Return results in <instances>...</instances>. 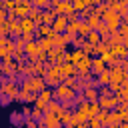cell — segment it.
Segmentation results:
<instances>
[{
  "mask_svg": "<svg viewBox=\"0 0 128 128\" xmlns=\"http://www.w3.org/2000/svg\"><path fill=\"white\" fill-rule=\"evenodd\" d=\"M64 78H66V74H64V70H62V62H52L48 68H46V74H44V82L48 84V86H58L60 82H64Z\"/></svg>",
  "mask_w": 128,
  "mask_h": 128,
  "instance_id": "1",
  "label": "cell"
},
{
  "mask_svg": "<svg viewBox=\"0 0 128 128\" xmlns=\"http://www.w3.org/2000/svg\"><path fill=\"white\" fill-rule=\"evenodd\" d=\"M44 86H46L44 76H38V74H28V76L24 78V82H22V88H26V90H30V92H36V94H38Z\"/></svg>",
  "mask_w": 128,
  "mask_h": 128,
  "instance_id": "2",
  "label": "cell"
},
{
  "mask_svg": "<svg viewBox=\"0 0 128 128\" xmlns=\"http://www.w3.org/2000/svg\"><path fill=\"white\" fill-rule=\"evenodd\" d=\"M54 96L52 98H56V100H70V98H76V90L74 88H70V86H66L64 82H60L58 86H54Z\"/></svg>",
  "mask_w": 128,
  "mask_h": 128,
  "instance_id": "3",
  "label": "cell"
},
{
  "mask_svg": "<svg viewBox=\"0 0 128 128\" xmlns=\"http://www.w3.org/2000/svg\"><path fill=\"white\" fill-rule=\"evenodd\" d=\"M52 96H54V92L50 90V88H42L40 92H38V96H36V100H34V108H38V110H44L46 112V106H48V102L52 100Z\"/></svg>",
  "mask_w": 128,
  "mask_h": 128,
  "instance_id": "4",
  "label": "cell"
},
{
  "mask_svg": "<svg viewBox=\"0 0 128 128\" xmlns=\"http://www.w3.org/2000/svg\"><path fill=\"white\" fill-rule=\"evenodd\" d=\"M102 20L108 24L110 32H112V30H118V26L122 24V16H120L116 10H106V12L102 14Z\"/></svg>",
  "mask_w": 128,
  "mask_h": 128,
  "instance_id": "5",
  "label": "cell"
},
{
  "mask_svg": "<svg viewBox=\"0 0 128 128\" xmlns=\"http://www.w3.org/2000/svg\"><path fill=\"white\" fill-rule=\"evenodd\" d=\"M40 126L58 128V126H62V122H60L58 114H52V112H44V114H42V118H40Z\"/></svg>",
  "mask_w": 128,
  "mask_h": 128,
  "instance_id": "6",
  "label": "cell"
},
{
  "mask_svg": "<svg viewBox=\"0 0 128 128\" xmlns=\"http://www.w3.org/2000/svg\"><path fill=\"white\" fill-rule=\"evenodd\" d=\"M2 92L8 94V96H12V100L18 102V84H16L12 78H6V80L2 82Z\"/></svg>",
  "mask_w": 128,
  "mask_h": 128,
  "instance_id": "7",
  "label": "cell"
},
{
  "mask_svg": "<svg viewBox=\"0 0 128 128\" xmlns=\"http://www.w3.org/2000/svg\"><path fill=\"white\" fill-rule=\"evenodd\" d=\"M118 102H120V98H118L116 94H114V96H98V104H100V108H106V110L116 108Z\"/></svg>",
  "mask_w": 128,
  "mask_h": 128,
  "instance_id": "8",
  "label": "cell"
},
{
  "mask_svg": "<svg viewBox=\"0 0 128 128\" xmlns=\"http://www.w3.org/2000/svg\"><path fill=\"white\" fill-rule=\"evenodd\" d=\"M74 66H76V74H80V72H90V68H92V56L84 54L78 62H74Z\"/></svg>",
  "mask_w": 128,
  "mask_h": 128,
  "instance_id": "9",
  "label": "cell"
},
{
  "mask_svg": "<svg viewBox=\"0 0 128 128\" xmlns=\"http://www.w3.org/2000/svg\"><path fill=\"white\" fill-rule=\"evenodd\" d=\"M34 32L38 34V38H54V36L58 34V32H54V30H52V26H50V24H38Z\"/></svg>",
  "mask_w": 128,
  "mask_h": 128,
  "instance_id": "10",
  "label": "cell"
},
{
  "mask_svg": "<svg viewBox=\"0 0 128 128\" xmlns=\"http://www.w3.org/2000/svg\"><path fill=\"white\" fill-rule=\"evenodd\" d=\"M88 122V116H84V114H80L78 110H72V114H70V122L66 124V126H84Z\"/></svg>",
  "mask_w": 128,
  "mask_h": 128,
  "instance_id": "11",
  "label": "cell"
},
{
  "mask_svg": "<svg viewBox=\"0 0 128 128\" xmlns=\"http://www.w3.org/2000/svg\"><path fill=\"white\" fill-rule=\"evenodd\" d=\"M36 96H38L36 92H30V90H26V88H20V90H18V100L24 102V104H34Z\"/></svg>",
  "mask_w": 128,
  "mask_h": 128,
  "instance_id": "12",
  "label": "cell"
},
{
  "mask_svg": "<svg viewBox=\"0 0 128 128\" xmlns=\"http://www.w3.org/2000/svg\"><path fill=\"white\" fill-rule=\"evenodd\" d=\"M20 22V28H22V34L24 32H34L36 30V22L30 18V16H24V18H18Z\"/></svg>",
  "mask_w": 128,
  "mask_h": 128,
  "instance_id": "13",
  "label": "cell"
},
{
  "mask_svg": "<svg viewBox=\"0 0 128 128\" xmlns=\"http://www.w3.org/2000/svg\"><path fill=\"white\" fill-rule=\"evenodd\" d=\"M6 22H8V28H10V36H14V38L22 36V28H20L18 18H6Z\"/></svg>",
  "mask_w": 128,
  "mask_h": 128,
  "instance_id": "14",
  "label": "cell"
},
{
  "mask_svg": "<svg viewBox=\"0 0 128 128\" xmlns=\"http://www.w3.org/2000/svg\"><path fill=\"white\" fill-rule=\"evenodd\" d=\"M66 24H68V20H66V16H62V14H58V16L54 18V22H52L50 26H52V30H54V32H64V30H66Z\"/></svg>",
  "mask_w": 128,
  "mask_h": 128,
  "instance_id": "15",
  "label": "cell"
},
{
  "mask_svg": "<svg viewBox=\"0 0 128 128\" xmlns=\"http://www.w3.org/2000/svg\"><path fill=\"white\" fill-rule=\"evenodd\" d=\"M58 16V12H56V8H44L42 10V24H52L54 22V18Z\"/></svg>",
  "mask_w": 128,
  "mask_h": 128,
  "instance_id": "16",
  "label": "cell"
},
{
  "mask_svg": "<svg viewBox=\"0 0 128 128\" xmlns=\"http://www.w3.org/2000/svg\"><path fill=\"white\" fill-rule=\"evenodd\" d=\"M124 74H126L124 68L112 66V68H110V82H122V80H124Z\"/></svg>",
  "mask_w": 128,
  "mask_h": 128,
  "instance_id": "17",
  "label": "cell"
},
{
  "mask_svg": "<svg viewBox=\"0 0 128 128\" xmlns=\"http://www.w3.org/2000/svg\"><path fill=\"white\" fill-rule=\"evenodd\" d=\"M56 12H58V14H62V16H68L70 12H74L72 2H70V0H60V2H58V6H56Z\"/></svg>",
  "mask_w": 128,
  "mask_h": 128,
  "instance_id": "18",
  "label": "cell"
},
{
  "mask_svg": "<svg viewBox=\"0 0 128 128\" xmlns=\"http://www.w3.org/2000/svg\"><path fill=\"white\" fill-rule=\"evenodd\" d=\"M110 50H112L118 58H126V56H128V46H126V44H110Z\"/></svg>",
  "mask_w": 128,
  "mask_h": 128,
  "instance_id": "19",
  "label": "cell"
},
{
  "mask_svg": "<svg viewBox=\"0 0 128 128\" xmlns=\"http://www.w3.org/2000/svg\"><path fill=\"white\" fill-rule=\"evenodd\" d=\"M82 56H84V50H82V48H76V50H72V52H66L64 62H78Z\"/></svg>",
  "mask_w": 128,
  "mask_h": 128,
  "instance_id": "20",
  "label": "cell"
},
{
  "mask_svg": "<svg viewBox=\"0 0 128 128\" xmlns=\"http://www.w3.org/2000/svg\"><path fill=\"white\" fill-rule=\"evenodd\" d=\"M96 82H98V86L110 84V68H104L102 72H98V74H96Z\"/></svg>",
  "mask_w": 128,
  "mask_h": 128,
  "instance_id": "21",
  "label": "cell"
},
{
  "mask_svg": "<svg viewBox=\"0 0 128 128\" xmlns=\"http://www.w3.org/2000/svg\"><path fill=\"white\" fill-rule=\"evenodd\" d=\"M82 96H84V100H88V102H94V100H98V88H94V86H88V88H84V90H82Z\"/></svg>",
  "mask_w": 128,
  "mask_h": 128,
  "instance_id": "22",
  "label": "cell"
},
{
  "mask_svg": "<svg viewBox=\"0 0 128 128\" xmlns=\"http://www.w3.org/2000/svg\"><path fill=\"white\" fill-rule=\"evenodd\" d=\"M104 68H106V62H104L100 56H98V58L94 56V58H92V68H90V72H92V74H98V72H102Z\"/></svg>",
  "mask_w": 128,
  "mask_h": 128,
  "instance_id": "23",
  "label": "cell"
},
{
  "mask_svg": "<svg viewBox=\"0 0 128 128\" xmlns=\"http://www.w3.org/2000/svg\"><path fill=\"white\" fill-rule=\"evenodd\" d=\"M28 16L36 22V26L38 24H42V8H38V6H32L30 8V12H28Z\"/></svg>",
  "mask_w": 128,
  "mask_h": 128,
  "instance_id": "24",
  "label": "cell"
},
{
  "mask_svg": "<svg viewBox=\"0 0 128 128\" xmlns=\"http://www.w3.org/2000/svg\"><path fill=\"white\" fill-rule=\"evenodd\" d=\"M46 112H52V114H60L62 112V102L60 100H50L48 102V106H46Z\"/></svg>",
  "mask_w": 128,
  "mask_h": 128,
  "instance_id": "25",
  "label": "cell"
},
{
  "mask_svg": "<svg viewBox=\"0 0 128 128\" xmlns=\"http://www.w3.org/2000/svg\"><path fill=\"white\" fill-rule=\"evenodd\" d=\"M66 44H68V42H66V38H64L62 32H58V34L52 38V46H54V48H66Z\"/></svg>",
  "mask_w": 128,
  "mask_h": 128,
  "instance_id": "26",
  "label": "cell"
},
{
  "mask_svg": "<svg viewBox=\"0 0 128 128\" xmlns=\"http://www.w3.org/2000/svg\"><path fill=\"white\" fill-rule=\"evenodd\" d=\"M36 42H38V50L48 52L50 48H54V46H52V38H38Z\"/></svg>",
  "mask_w": 128,
  "mask_h": 128,
  "instance_id": "27",
  "label": "cell"
},
{
  "mask_svg": "<svg viewBox=\"0 0 128 128\" xmlns=\"http://www.w3.org/2000/svg\"><path fill=\"white\" fill-rule=\"evenodd\" d=\"M24 52H26V56L36 54V52H38V42H36V40H28V42L24 44Z\"/></svg>",
  "mask_w": 128,
  "mask_h": 128,
  "instance_id": "28",
  "label": "cell"
},
{
  "mask_svg": "<svg viewBox=\"0 0 128 128\" xmlns=\"http://www.w3.org/2000/svg\"><path fill=\"white\" fill-rule=\"evenodd\" d=\"M96 32H98L102 38H108V36H110V28H108V24H106L104 20H100V24L96 26Z\"/></svg>",
  "mask_w": 128,
  "mask_h": 128,
  "instance_id": "29",
  "label": "cell"
},
{
  "mask_svg": "<svg viewBox=\"0 0 128 128\" xmlns=\"http://www.w3.org/2000/svg\"><path fill=\"white\" fill-rule=\"evenodd\" d=\"M100 58H102V60H104V62H106V64H114V62H116V58H118V56H116V54H114V52H112V50H110V48H108V50H106V52H102V54H100Z\"/></svg>",
  "mask_w": 128,
  "mask_h": 128,
  "instance_id": "30",
  "label": "cell"
},
{
  "mask_svg": "<svg viewBox=\"0 0 128 128\" xmlns=\"http://www.w3.org/2000/svg\"><path fill=\"white\" fill-rule=\"evenodd\" d=\"M100 20H102V18H100L98 14H94V12H92V14H90V16L86 18V22H88V26H90L92 30H96V26L100 24Z\"/></svg>",
  "mask_w": 128,
  "mask_h": 128,
  "instance_id": "31",
  "label": "cell"
},
{
  "mask_svg": "<svg viewBox=\"0 0 128 128\" xmlns=\"http://www.w3.org/2000/svg\"><path fill=\"white\" fill-rule=\"evenodd\" d=\"M46 68H48V62H34V74L44 76L46 74Z\"/></svg>",
  "mask_w": 128,
  "mask_h": 128,
  "instance_id": "32",
  "label": "cell"
},
{
  "mask_svg": "<svg viewBox=\"0 0 128 128\" xmlns=\"http://www.w3.org/2000/svg\"><path fill=\"white\" fill-rule=\"evenodd\" d=\"M62 70H64L66 76H74V74H76V66H74V62H62Z\"/></svg>",
  "mask_w": 128,
  "mask_h": 128,
  "instance_id": "33",
  "label": "cell"
},
{
  "mask_svg": "<svg viewBox=\"0 0 128 128\" xmlns=\"http://www.w3.org/2000/svg\"><path fill=\"white\" fill-rule=\"evenodd\" d=\"M86 40H88L90 44H98V42L102 40V36H100V34L96 32V30H90V32L86 34Z\"/></svg>",
  "mask_w": 128,
  "mask_h": 128,
  "instance_id": "34",
  "label": "cell"
},
{
  "mask_svg": "<svg viewBox=\"0 0 128 128\" xmlns=\"http://www.w3.org/2000/svg\"><path fill=\"white\" fill-rule=\"evenodd\" d=\"M100 112V104H98V100H94V102H90L88 104V118H92V116H96Z\"/></svg>",
  "mask_w": 128,
  "mask_h": 128,
  "instance_id": "35",
  "label": "cell"
},
{
  "mask_svg": "<svg viewBox=\"0 0 128 128\" xmlns=\"http://www.w3.org/2000/svg\"><path fill=\"white\" fill-rule=\"evenodd\" d=\"M90 30H92V28L88 26V22H86V20H80V24H78V34L86 38V34H88Z\"/></svg>",
  "mask_w": 128,
  "mask_h": 128,
  "instance_id": "36",
  "label": "cell"
},
{
  "mask_svg": "<svg viewBox=\"0 0 128 128\" xmlns=\"http://www.w3.org/2000/svg\"><path fill=\"white\" fill-rule=\"evenodd\" d=\"M78 24H80V20H72V22H68L64 32H70V34H78Z\"/></svg>",
  "mask_w": 128,
  "mask_h": 128,
  "instance_id": "37",
  "label": "cell"
},
{
  "mask_svg": "<svg viewBox=\"0 0 128 128\" xmlns=\"http://www.w3.org/2000/svg\"><path fill=\"white\" fill-rule=\"evenodd\" d=\"M80 48H82V50H84V54H88V56H92V54H94V44H90L88 40H86Z\"/></svg>",
  "mask_w": 128,
  "mask_h": 128,
  "instance_id": "38",
  "label": "cell"
},
{
  "mask_svg": "<svg viewBox=\"0 0 128 128\" xmlns=\"http://www.w3.org/2000/svg\"><path fill=\"white\" fill-rule=\"evenodd\" d=\"M70 2H72V8H74L76 12H80V10H84V8H86L84 0H70Z\"/></svg>",
  "mask_w": 128,
  "mask_h": 128,
  "instance_id": "39",
  "label": "cell"
},
{
  "mask_svg": "<svg viewBox=\"0 0 128 128\" xmlns=\"http://www.w3.org/2000/svg\"><path fill=\"white\" fill-rule=\"evenodd\" d=\"M0 36H10V28H8V22H0Z\"/></svg>",
  "mask_w": 128,
  "mask_h": 128,
  "instance_id": "40",
  "label": "cell"
},
{
  "mask_svg": "<svg viewBox=\"0 0 128 128\" xmlns=\"http://www.w3.org/2000/svg\"><path fill=\"white\" fill-rule=\"evenodd\" d=\"M32 6H38V8H48L50 6V0H32Z\"/></svg>",
  "mask_w": 128,
  "mask_h": 128,
  "instance_id": "41",
  "label": "cell"
},
{
  "mask_svg": "<svg viewBox=\"0 0 128 128\" xmlns=\"http://www.w3.org/2000/svg\"><path fill=\"white\" fill-rule=\"evenodd\" d=\"M108 86H110V90H112V94H118V92L122 90V82H110Z\"/></svg>",
  "mask_w": 128,
  "mask_h": 128,
  "instance_id": "42",
  "label": "cell"
},
{
  "mask_svg": "<svg viewBox=\"0 0 128 128\" xmlns=\"http://www.w3.org/2000/svg\"><path fill=\"white\" fill-rule=\"evenodd\" d=\"M88 124H90L92 128H100V126H102V122H100V118H98V116H92V118H88Z\"/></svg>",
  "mask_w": 128,
  "mask_h": 128,
  "instance_id": "43",
  "label": "cell"
},
{
  "mask_svg": "<svg viewBox=\"0 0 128 128\" xmlns=\"http://www.w3.org/2000/svg\"><path fill=\"white\" fill-rule=\"evenodd\" d=\"M0 6H2L4 10H8V12H10V10H14V8H16V2H14V0H8V2H2Z\"/></svg>",
  "mask_w": 128,
  "mask_h": 128,
  "instance_id": "44",
  "label": "cell"
},
{
  "mask_svg": "<svg viewBox=\"0 0 128 128\" xmlns=\"http://www.w3.org/2000/svg\"><path fill=\"white\" fill-rule=\"evenodd\" d=\"M42 114H44V110H38V108H34V110L30 112V116H32L34 120H40V118H42Z\"/></svg>",
  "mask_w": 128,
  "mask_h": 128,
  "instance_id": "45",
  "label": "cell"
},
{
  "mask_svg": "<svg viewBox=\"0 0 128 128\" xmlns=\"http://www.w3.org/2000/svg\"><path fill=\"white\" fill-rule=\"evenodd\" d=\"M10 122H12V124H20V122H22V116H20V114H16V112H14V114H12V116H10Z\"/></svg>",
  "mask_w": 128,
  "mask_h": 128,
  "instance_id": "46",
  "label": "cell"
},
{
  "mask_svg": "<svg viewBox=\"0 0 128 128\" xmlns=\"http://www.w3.org/2000/svg\"><path fill=\"white\" fill-rule=\"evenodd\" d=\"M22 38H24V42H28V40H34V32H24V34H22Z\"/></svg>",
  "mask_w": 128,
  "mask_h": 128,
  "instance_id": "47",
  "label": "cell"
},
{
  "mask_svg": "<svg viewBox=\"0 0 128 128\" xmlns=\"http://www.w3.org/2000/svg\"><path fill=\"white\" fill-rule=\"evenodd\" d=\"M6 18H8V10H4V8L0 6V22H4Z\"/></svg>",
  "mask_w": 128,
  "mask_h": 128,
  "instance_id": "48",
  "label": "cell"
},
{
  "mask_svg": "<svg viewBox=\"0 0 128 128\" xmlns=\"http://www.w3.org/2000/svg\"><path fill=\"white\" fill-rule=\"evenodd\" d=\"M84 4H86V6H94V4H96V0H84Z\"/></svg>",
  "mask_w": 128,
  "mask_h": 128,
  "instance_id": "49",
  "label": "cell"
},
{
  "mask_svg": "<svg viewBox=\"0 0 128 128\" xmlns=\"http://www.w3.org/2000/svg\"><path fill=\"white\" fill-rule=\"evenodd\" d=\"M122 22H124V24H128V12H126V14L122 16Z\"/></svg>",
  "mask_w": 128,
  "mask_h": 128,
  "instance_id": "50",
  "label": "cell"
},
{
  "mask_svg": "<svg viewBox=\"0 0 128 128\" xmlns=\"http://www.w3.org/2000/svg\"><path fill=\"white\" fill-rule=\"evenodd\" d=\"M2 2H8V0H0V4H2Z\"/></svg>",
  "mask_w": 128,
  "mask_h": 128,
  "instance_id": "51",
  "label": "cell"
},
{
  "mask_svg": "<svg viewBox=\"0 0 128 128\" xmlns=\"http://www.w3.org/2000/svg\"><path fill=\"white\" fill-rule=\"evenodd\" d=\"M0 68H2V58H0Z\"/></svg>",
  "mask_w": 128,
  "mask_h": 128,
  "instance_id": "52",
  "label": "cell"
},
{
  "mask_svg": "<svg viewBox=\"0 0 128 128\" xmlns=\"http://www.w3.org/2000/svg\"><path fill=\"white\" fill-rule=\"evenodd\" d=\"M0 94H2V84H0Z\"/></svg>",
  "mask_w": 128,
  "mask_h": 128,
  "instance_id": "53",
  "label": "cell"
}]
</instances>
